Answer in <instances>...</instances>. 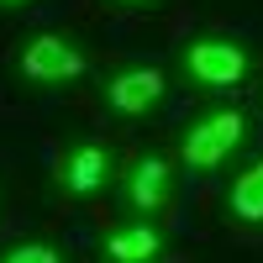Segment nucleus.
<instances>
[{
    "instance_id": "5",
    "label": "nucleus",
    "mask_w": 263,
    "mask_h": 263,
    "mask_svg": "<svg viewBox=\"0 0 263 263\" xmlns=\"http://www.w3.org/2000/svg\"><path fill=\"white\" fill-rule=\"evenodd\" d=\"M163 190H168V168H163L158 158H147V163L132 168V200H137L142 211H147V205H158V200H163Z\"/></svg>"
},
{
    "instance_id": "9",
    "label": "nucleus",
    "mask_w": 263,
    "mask_h": 263,
    "mask_svg": "<svg viewBox=\"0 0 263 263\" xmlns=\"http://www.w3.org/2000/svg\"><path fill=\"white\" fill-rule=\"evenodd\" d=\"M6 263H58V253H53V248H42V242H32V248H16Z\"/></svg>"
},
{
    "instance_id": "7",
    "label": "nucleus",
    "mask_w": 263,
    "mask_h": 263,
    "mask_svg": "<svg viewBox=\"0 0 263 263\" xmlns=\"http://www.w3.org/2000/svg\"><path fill=\"white\" fill-rule=\"evenodd\" d=\"M100 179H105V153H100V147H79V153H74V163H69V190L90 195Z\"/></svg>"
},
{
    "instance_id": "10",
    "label": "nucleus",
    "mask_w": 263,
    "mask_h": 263,
    "mask_svg": "<svg viewBox=\"0 0 263 263\" xmlns=\"http://www.w3.org/2000/svg\"><path fill=\"white\" fill-rule=\"evenodd\" d=\"M0 6H16V0H0Z\"/></svg>"
},
{
    "instance_id": "1",
    "label": "nucleus",
    "mask_w": 263,
    "mask_h": 263,
    "mask_svg": "<svg viewBox=\"0 0 263 263\" xmlns=\"http://www.w3.org/2000/svg\"><path fill=\"white\" fill-rule=\"evenodd\" d=\"M237 142H242V116L221 111V116H211V121H200V126L190 132L184 158H190V168H216V163H221Z\"/></svg>"
},
{
    "instance_id": "4",
    "label": "nucleus",
    "mask_w": 263,
    "mask_h": 263,
    "mask_svg": "<svg viewBox=\"0 0 263 263\" xmlns=\"http://www.w3.org/2000/svg\"><path fill=\"white\" fill-rule=\"evenodd\" d=\"M158 95H163V79L153 74V69H132V74H121V79L111 84V105H116V111H126V116L147 111Z\"/></svg>"
},
{
    "instance_id": "3",
    "label": "nucleus",
    "mask_w": 263,
    "mask_h": 263,
    "mask_svg": "<svg viewBox=\"0 0 263 263\" xmlns=\"http://www.w3.org/2000/svg\"><path fill=\"white\" fill-rule=\"evenodd\" d=\"M242 69H248V58L232 42H195L190 48V74L200 84H232V79H242Z\"/></svg>"
},
{
    "instance_id": "8",
    "label": "nucleus",
    "mask_w": 263,
    "mask_h": 263,
    "mask_svg": "<svg viewBox=\"0 0 263 263\" xmlns=\"http://www.w3.org/2000/svg\"><path fill=\"white\" fill-rule=\"evenodd\" d=\"M232 211L242 216V221H263V163L253 174H242V184L232 190Z\"/></svg>"
},
{
    "instance_id": "6",
    "label": "nucleus",
    "mask_w": 263,
    "mask_h": 263,
    "mask_svg": "<svg viewBox=\"0 0 263 263\" xmlns=\"http://www.w3.org/2000/svg\"><path fill=\"white\" fill-rule=\"evenodd\" d=\"M147 253H158V232H153V227H132V232L111 237V258L116 263H142Z\"/></svg>"
},
{
    "instance_id": "2",
    "label": "nucleus",
    "mask_w": 263,
    "mask_h": 263,
    "mask_svg": "<svg viewBox=\"0 0 263 263\" xmlns=\"http://www.w3.org/2000/svg\"><path fill=\"white\" fill-rule=\"evenodd\" d=\"M21 69H27L32 79H42V84H58V79H74V74L84 69V58H79L63 37H37L32 48L21 53Z\"/></svg>"
}]
</instances>
